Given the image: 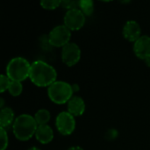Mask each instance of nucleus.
<instances>
[{
    "label": "nucleus",
    "instance_id": "18",
    "mask_svg": "<svg viewBox=\"0 0 150 150\" xmlns=\"http://www.w3.org/2000/svg\"><path fill=\"white\" fill-rule=\"evenodd\" d=\"M0 139H1V144H0V150H5L8 148L9 144V138L7 132L4 128L0 129Z\"/></svg>",
    "mask_w": 150,
    "mask_h": 150
},
{
    "label": "nucleus",
    "instance_id": "24",
    "mask_svg": "<svg viewBox=\"0 0 150 150\" xmlns=\"http://www.w3.org/2000/svg\"><path fill=\"white\" fill-rule=\"evenodd\" d=\"M145 61V63H146V65L148 66V67H149L150 68V54L144 60Z\"/></svg>",
    "mask_w": 150,
    "mask_h": 150
},
{
    "label": "nucleus",
    "instance_id": "23",
    "mask_svg": "<svg viewBox=\"0 0 150 150\" xmlns=\"http://www.w3.org/2000/svg\"><path fill=\"white\" fill-rule=\"evenodd\" d=\"M67 150H83L81 147H79V146H72V147H70V148H69Z\"/></svg>",
    "mask_w": 150,
    "mask_h": 150
},
{
    "label": "nucleus",
    "instance_id": "19",
    "mask_svg": "<svg viewBox=\"0 0 150 150\" xmlns=\"http://www.w3.org/2000/svg\"><path fill=\"white\" fill-rule=\"evenodd\" d=\"M11 81V80L6 75H1L0 76V92L1 93L4 92L6 90L8 91Z\"/></svg>",
    "mask_w": 150,
    "mask_h": 150
},
{
    "label": "nucleus",
    "instance_id": "8",
    "mask_svg": "<svg viewBox=\"0 0 150 150\" xmlns=\"http://www.w3.org/2000/svg\"><path fill=\"white\" fill-rule=\"evenodd\" d=\"M62 61L69 67H72L79 62L81 59V49L74 42H69L62 48Z\"/></svg>",
    "mask_w": 150,
    "mask_h": 150
},
{
    "label": "nucleus",
    "instance_id": "16",
    "mask_svg": "<svg viewBox=\"0 0 150 150\" xmlns=\"http://www.w3.org/2000/svg\"><path fill=\"white\" fill-rule=\"evenodd\" d=\"M9 93L13 97L19 96L23 91V85L20 82L17 81H11V83L8 88Z\"/></svg>",
    "mask_w": 150,
    "mask_h": 150
},
{
    "label": "nucleus",
    "instance_id": "12",
    "mask_svg": "<svg viewBox=\"0 0 150 150\" xmlns=\"http://www.w3.org/2000/svg\"><path fill=\"white\" fill-rule=\"evenodd\" d=\"M36 140L41 144H47L54 139V131L48 125L39 126L35 133Z\"/></svg>",
    "mask_w": 150,
    "mask_h": 150
},
{
    "label": "nucleus",
    "instance_id": "26",
    "mask_svg": "<svg viewBox=\"0 0 150 150\" xmlns=\"http://www.w3.org/2000/svg\"><path fill=\"white\" fill-rule=\"evenodd\" d=\"M27 150H40L39 148H36V147H32V148H30L29 149Z\"/></svg>",
    "mask_w": 150,
    "mask_h": 150
},
{
    "label": "nucleus",
    "instance_id": "3",
    "mask_svg": "<svg viewBox=\"0 0 150 150\" xmlns=\"http://www.w3.org/2000/svg\"><path fill=\"white\" fill-rule=\"evenodd\" d=\"M31 63L23 57L12 58L6 66V76L11 81L22 82L29 77Z\"/></svg>",
    "mask_w": 150,
    "mask_h": 150
},
{
    "label": "nucleus",
    "instance_id": "5",
    "mask_svg": "<svg viewBox=\"0 0 150 150\" xmlns=\"http://www.w3.org/2000/svg\"><path fill=\"white\" fill-rule=\"evenodd\" d=\"M71 38V31L64 25L54 27L48 34V43L55 47H63L69 43Z\"/></svg>",
    "mask_w": 150,
    "mask_h": 150
},
{
    "label": "nucleus",
    "instance_id": "2",
    "mask_svg": "<svg viewBox=\"0 0 150 150\" xmlns=\"http://www.w3.org/2000/svg\"><path fill=\"white\" fill-rule=\"evenodd\" d=\"M38 127L34 117L29 114H21L15 119L12 125V132L16 139L26 142L35 135Z\"/></svg>",
    "mask_w": 150,
    "mask_h": 150
},
{
    "label": "nucleus",
    "instance_id": "9",
    "mask_svg": "<svg viewBox=\"0 0 150 150\" xmlns=\"http://www.w3.org/2000/svg\"><path fill=\"white\" fill-rule=\"evenodd\" d=\"M122 34L127 40L135 42L142 36L141 25L135 20H128L123 26Z\"/></svg>",
    "mask_w": 150,
    "mask_h": 150
},
{
    "label": "nucleus",
    "instance_id": "21",
    "mask_svg": "<svg viewBox=\"0 0 150 150\" xmlns=\"http://www.w3.org/2000/svg\"><path fill=\"white\" fill-rule=\"evenodd\" d=\"M118 136V131L116 129H110L105 134V138L108 141H113Z\"/></svg>",
    "mask_w": 150,
    "mask_h": 150
},
{
    "label": "nucleus",
    "instance_id": "22",
    "mask_svg": "<svg viewBox=\"0 0 150 150\" xmlns=\"http://www.w3.org/2000/svg\"><path fill=\"white\" fill-rule=\"evenodd\" d=\"M71 85H72V89H73V91H74V92L79 91L80 87H79V85H78L77 83H73V84H71Z\"/></svg>",
    "mask_w": 150,
    "mask_h": 150
},
{
    "label": "nucleus",
    "instance_id": "6",
    "mask_svg": "<svg viewBox=\"0 0 150 150\" xmlns=\"http://www.w3.org/2000/svg\"><path fill=\"white\" fill-rule=\"evenodd\" d=\"M55 127L62 135H70L76 128V120L69 112H60L55 119Z\"/></svg>",
    "mask_w": 150,
    "mask_h": 150
},
{
    "label": "nucleus",
    "instance_id": "7",
    "mask_svg": "<svg viewBox=\"0 0 150 150\" xmlns=\"http://www.w3.org/2000/svg\"><path fill=\"white\" fill-rule=\"evenodd\" d=\"M85 17L86 16L78 8L67 11L63 18L64 25L67 26L70 31L80 30L85 24Z\"/></svg>",
    "mask_w": 150,
    "mask_h": 150
},
{
    "label": "nucleus",
    "instance_id": "14",
    "mask_svg": "<svg viewBox=\"0 0 150 150\" xmlns=\"http://www.w3.org/2000/svg\"><path fill=\"white\" fill-rule=\"evenodd\" d=\"M34 119L38 124V126H43V125H47L51 119V115L49 111L47 109H40L38 110L35 114H34Z\"/></svg>",
    "mask_w": 150,
    "mask_h": 150
},
{
    "label": "nucleus",
    "instance_id": "20",
    "mask_svg": "<svg viewBox=\"0 0 150 150\" xmlns=\"http://www.w3.org/2000/svg\"><path fill=\"white\" fill-rule=\"evenodd\" d=\"M61 6L64 9H67L68 11L76 9L78 7V1L74 0H63L61 1Z\"/></svg>",
    "mask_w": 150,
    "mask_h": 150
},
{
    "label": "nucleus",
    "instance_id": "25",
    "mask_svg": "<svg viewBox=\"0 0 150 150\" xmlns=\"http://www.w3.org/2000/svg\"><path fill=\"white\" fill-rule=\"evenodd\" d=\"M1 104H0V107H1V109H3L4 108V98H1Z\"/></svg>",
    "mask_w": 150,
    "mask_h": 150
},
{
    "label": "nucleus",
    "instance_id": "1",
    "mask_svg": "<svg viewBox=\"0 0 150 150\" xmlns=\"http://www.w3.org/2000/svg\"><path fill=\"white\" fill-rule=\"evenodd\" d=\"M57 72L50 64L38 60L31 63L29 78L38 87H49L56 81Z\"/></svg>",
    "mask_w": 150,
    "mask_h": 150
},
{
    "label": "nucleus",
    "instance_id": "17",
    "mask_svg": "<svg viewBox=\"0 0 150 150\" xmlns=\"http://www.w3.org/2000/svg\"><path fill=\"white\" fill-rule=\"evenodd\" d=\"M40 6L46 10H54L61 6V0H43L40 2Z\"/></svg>",
    "mask_w": 150,
    "mask_h": 150
},
{
    "label": "nucleus",
    "instance_id": "13",
    "mask_svg": "<svg viewBox=\"0 0 150 150\" xmlns=\"http://www.w3.org/2000/svg\"><path fill=\"white\" fill-rule=\"evenodd\" d=\"M14 112L10 107H4L0 112V127L5 128L14 122Z\"/></svg>",
    "mask_w": 150,
    "mask_h": 150
},
{
    "label": "nucleus",
    "instance_id": "11",
    "mask_svg": "<svg viewBox=\"0 0 150 150\" xmlns=\"http://www.w3.org/2000/svg\"><path fill=\"white\" fill-rule=\"evenodd\" d=\"M68 112L74 117L81 116L85 112V103L81 97L73 96L68 102Z\"/></svg>",
    "mask_w": 150,
    "mask_h": 150
},
{
    "label": "nucleus",
    "instance_id": "15",
    "mask_svg": "<svg viewBox=\"0 0 150 150\" xmlns=\"http://www.w3.org/2000/svg\"><path fill=\"white\" fill-rule=\"evenodd\" d=\"M78 7L85 16H90L94 11V2L91 0L78 1Z\"/></svg>",
    "mask_w": 150,
    "mask_h": 150
},
{
    "label": "nucleus",
    "instance_id": "10",
    "mask_svg": "<svg viewBox=\"0 0 150 150\" xmlns=\"http://www.w3.org/2000/svg\"><path fill=\"white\" fill-rule=\"evenodd\" d=\"M134 52L138 58L145 60L150 54V36L142 35L134 44Z\"/></svg>",
    "mask_w": 150,
    "mask_h": 150
},
{
    "label": "nucleus",
    "instance_id": "4",
    "mask_svg": "<svg viewBox=\"0 0 150 150\" xmlns=\"http://www.w3.org/2000/svg\"><path fill=\"white\" fill-rule=\"evenodd\" d=\"M72 85L67 82L55 81L47 88V96L49 99L57 105L68 104L73 97Z\"/></svg>",
    "mask_w": 150,
    "mask_h": 150
}]
</instances>
